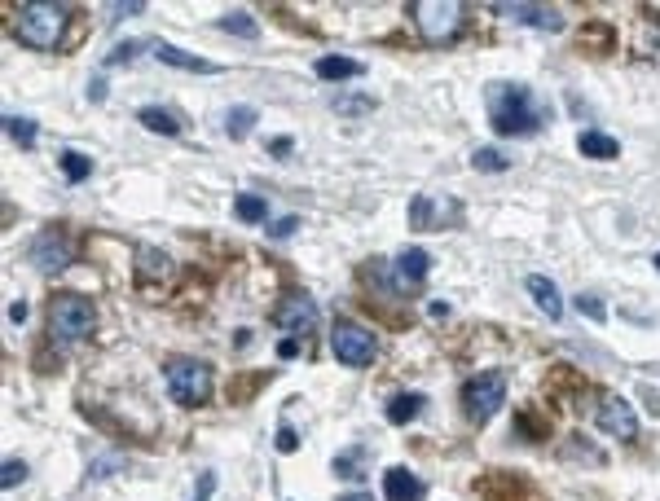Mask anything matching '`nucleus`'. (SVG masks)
I'll return each mask as SVG.
<instances>
[{
  "mask_svg": "<svg viewBox=\"0 0 660 501\" xmlns=\"http://www.w3.org/2000/svg\"><path fill=\"white\" fill-rule=\"evenodd\" d=\"M484 102H489L493 132H502V137H524V132H537L550 119L528 84H489Z\"/></svg>",
  "mask_w": 660,
  "mask_h": 501,
  "instance_id": "f257e3e1",
  "label": "nucleus"
},
{
  "mask_svg": "<svg viewBox=\"0 0 660 501\" xmlns=\"http://www.w3.org/2000/svg\"><path fill=\"white\" fill-rule=\"evenodd\" d=\"M14 14L18 40L31 49H53L66 31V5H53V0H31V5H18Z\"/></svg>",
  "mask_w": 660,
  "mask_h": 501,
  "instance_id": "f03ea898",
  "label": "nucleus"
},
{
  "mask_svg": "<svg viewBox=\"0 0 660 501\" xmlns=\"http://www.w3.org/2000/svg\"><path fill=\"white\" fill-rule=\"evenodd\" d=\"M410 14L418 22V31H423L427 44H440V40H454L458 27H462V14L467 9L458 5V0H414Z\"/></svg>",
  "mask_w": 660,
  "mask_h": 501,
  "instance_id": "7ed1b4c3",
  "label": "nucleus"
},
{
  "mask_svg": "<svg viewBox=\"0 0 660 501\" xmlns=\"http://www.w3.org/2000/svg\"><path fill=\"white\" fill-rule=\"evenodd\" d=\"M168 392L176 405H207V396H212V370L203 361L176 356V361H168Z\"/></svg>",
  "mask_w": 660,
  "mask_h": 501,
  "instance_id": "20e7f679",
  "label": "nucleus"
},
{
  "mask_svg": "<svg viewBox=\"0 0 660 501\" xmlns=\"http://www.w3.org/2000/svg\"><path fill=\"white\" fill-rule=\"evenodd\" d=\"M93 321H97V313L84 295H58L49 304V330H53V339H62V343L84 339V334L93 330Z\"/></svg>",
  "mask_w": 660,
  "mask_h": 501,
  "instance_id": "39448f33",
  "label": "nucleus"
},
{
  "mask_svg": "<svg viewBox=\"0 0 660 501\" xmlns=\"http://www.w3.org/2000/svg\"><path fill=\"white\" fill-rule=\"evenodd\" d=\"M506 400V378L502 374H476L467 387H462V405H467L471 422H489L502 409Z\"/></svg>",
  "mask_w": 660,
  "mask_h": 501,
  "instance_id": "423d86ee",
  "label": "nucleus"
},
{
  "mask_svg": "<svg viewBox=\"0 0 660 501\" xmlns=\"http://www.w3.org/2000/svg\"><path fill=\"white\" fill-rule=\"evenodd\" d=\"M330 352H335L344 365H352V370H361V365H370V356H374V339H370V330L352 326V321H339V326L330 330Z\"/></svg>",
  "mask_w": 660,
  "mask_h": 501,
  "instance_id": "0eeeda50",
  "label": "nucleus"
},
{
  "mask_svg": "<svg viewBox=\"0 0 660 501\" xmlns=\"http://www.w3.org/2000/svg\"><path fill=\"white\" fill-rule=\"evenodd\" d=\"M273 321H278V330H286V339H295V334H313L317 330V304L308 295H286L278 304V313H273Z\"/></svg>",
  "mask_w": 660,
  "mask_h": 501,
  "instance_id": "6e6552de",
  "label": "nucleus"
},
{
  "mask_svg": "<svg viewBox=\"0 0 660 501\" xmlns=\"http://www.w3.org/2000/svg\"><path fill=\"white\" fill-rule=\"evenodd\" d=\"M31 260H36L40 273H58L71 264V242H66L62 229H44L36 242H31Z\"/></svg>",
  "mask_w": 660,
  "mask_h": 501,
  "instance_id": "1a4fd4ad",
  "label": "nucleus"
},
{
  "mask_svg": "<svg viewBox=\"0 0 660 501\" xmlns=\"http://www.w3.org/2000/svg\"><path fill=\"white\" fill-rule=\"evenodd\" d=\"M599 427L608 431V436H616V440H634L638 436V418H634V409L625 405L621 396H603L599 400Z\"/></svg>",
  "mask_w": 660,
  "mask_h": 501,
  "instance_id": "9d476101",
  "label": "nucleus"
},
{
  "mask_svg": "<svg viewBox=\"0 0 660 501\" xmlns=\"http://www.w3.org/2000/svg\"><path fill=\"white\" fill-rule=\"evenodd\" d=\"M502 18L511 22H524V27H537V31H559L564 27V14L559 9H546V5H493Z\"/></svg>",
  "mask_w": 660,
  "mask_h": 501,
  "instance_id": "9b49d317",
  "label": "nucleus"
},
{
  "mask_svg": "<svg viewBox=\"0 0 660 501\" xmlns=\"http://www.w3.org/2000/svg\"><path fill=\"white\" fill-rule=\"evenodd\" d=\"M383 493H388V501H423L427 488H423V480H418L414 471H405V466H392V471L383 475Z\"/></svg>",
  "mask_w": 660,
  "mask_h": 501,
  "instance_id": "f8f14e48",
  "label": "nucleus"
},
{
  "mask_svg": "<svg viewBox=\"0 0 660 501\" xmlns=\"http://www.w3.org/2000/svg\"><path fill=\"white\" fill-rule=\"evenodd\" d=\"M528 295H533V304L542 308V313H546L550 321L564 317V299H559V286L550 282V277H542V273L528 277Z\"/></svg>",
  "mask_w": 660,
  "mask_h": 501,
  "instance_id": "ddd939ff",
  "label": "nucleus"
},
{
  "mask_svg": "<svg viewBox=\"0 0 660 501\" xmlns=\"http://www.w3.org/2000/svg\"><path fill=\"white\" fill-rule=\"evenodd\" d=\"M427 269H432V260H427L423 247H405L396 255V277H401V286H423Z\"/></svg>",
  "mask_w": 660,
  "mask_h": 501,
  "instance_id": "4468645a",
  "label": "nucleus"
},
{
  "mask_svg": "<svg viewBox=\"0 0 660 501\" xmlns=\"http://www.w3.org/2000/svg\"><path fill=\"white\" fill-rule=\"evenodd\" d=\"M154 58L168 62V66H181V71H198V75H216L220 71L216 62L194 58V53H181V49H172V44H154Z\"/></svg>",
  "mask_w": 660,
  "mask_h": 501,
  "instance_id": "2eb2a0df",
  "label": "nucleus"
},
{
  "mask_svg": "<svg viewBox=\"0 0 660 501\" xmlns=\"http://www.w3.org/2000/svg\"><path fill=\"white\" fill-rule=\"evenodd\" d=\"M440 211H458V207H454V203L436 207L427 194H418L414 203H410V225H414V229H440Z\"/></svg>",
  "mask_w": 660,
  "mask_h": 501,
  "instance_id": "dca6fc26",
  "label": "nucleus"
},
{
  "mask_svg": "<svg viewBox=\"0 0 660 501\" xmlns=\"http://www.w3.org/2000/svg\"><path fill=\"white\" fill-rule=\"evenodd\" d=\"M137 273H141V282H154V277L163 282V277L172 273V260L154 247H137Z\"/></svg>",
  "mask_w": 660,
  "mask_h": 501,
  "instance_id": "f3484780",
  "label": "nucleus"
},
{
  "mask_svg": "<svg viewBox=\"0 0 660 501\" xmlns=\"http://www.w3.org/2000/svg\"><path fill=\"white\" fill-rule=\"evenodd\" d=\"M366 71V66H361L357 58H335V53H330V58H317V75H322V80H357V75Z\"/></svg>",
  "mask_w": 660,
  "mask_h": 501,
  "instance_id": "a211bd4d",
  "label": "nucleus"
},
{
  "mask_svg": "<svg viewBox=\"0 0 660 501\" xmlns=\"http://www.w3.org/2000/svg\"><path fill=\"white\" fill-rule=\"evenodd\" d=\"M418 414H423V396L418 392H401L388 400V422L392 427H405V422H414Z\"/></svg>",
  "mask_w": 660,
  "mask_h": 501,
  "instance_id": "6ab92c4d",
  "label": "nucleus"
},
{
  "mask_svg": "<svg viewBox=\"0 0 660 501\" xmlns=\"http://www.w3.org/2000/svg\"><path fill=\"white\" fill-rule=\"evenodd\" d=\"M577 150L590 154V159H616V154H621V146H616L608 132H581V137H577Z\"/></svg>",
  "mask_w": 660,
  "mask_h": 501,
  "instance_id": "aec40b11",
  "label": "nucleus"
},
{
  "mask_svg": "<svg viewBox=\"0 0 660 501\" xmlns=\"http://www.w3.org/2000/svg\"><path fill=\"white\" fill-rule=\"evenodd\" d=\"M137 119H141V124H146L150 132H163V137H176V132H181V124H176L172 110H159V106H146Z\"/></svg>",
  "mask_w": 660,
  "mask_h": 501,
  "instance_id": "412c9836",
  "label": "nucleus"
},
{
  "mask_svg": "<svg viewBox=\"0 0 660 501\" xmlns=\"http://www.w3.org/2000/svg\"><path fill=\"white\" fill-rule=\"evenodd\" d=\"M234 216L247 220V225H256V220L269 216V203H264L260 194H238V198H234Z\"/></svg>",
  "mask_w": 660,
  "mask_h": 501,
  "instance_id": "4be33fe9",
  "label": "nucleus"
},
{
  "mask_svg": "<svg viewBox=\"0 0 660 501\" xmlns=\"http://www.w3.org/2000/svg\"><path fill=\"white\" fill-rule=\"evenodd\" d=\"M225 128H229V137H234V141H242L251 128H256V110H251V106H234L225 115Z\"/></svg>",
  "mask_w": 660,
  "mask_h": 501,
  "instance_id": "5701e85b",
  "label": "nucleus"
},
{
  "mask_svg": "<svg viewBox=\"0 0 660 501\" xmlns=\"http://www.w3.org/2000/svg\"><path fill=\"white\" fill-rule=\"evenodd\" d=\"M62 172H66V181H84V176L93 172V159H88V154L66 150V154H62Z\"/></svg>",
  "mask_w": 660,
  "mask_h": 501,
  "instance_id": "b1692460",
  "label": "nucleus"
},
{
  "mask_svg": "<svg viewBox=\"0 0 660 501\" xmlns=\"http://www.w3.org/2000/svg\"><path fill=\"white\" fill-rule=\"evenodd\" d=\"M471 163H476V167H480V172H506V167H511V159H506V154H498V150H489V146H484V150H476V154H471Z\"/></svg>",
  "mask_w": 660,
  "mask_h": 501,
  "instance_id": "393cba45",
  "label": "nucleus"
},
{
  "mask_svg": "<svg viewBox=\"0 0 660 501\" xmlns=\"http://www.w3.org/2000/svg\"><path fill=\"white\" fill-rule=\"evenodd\" d=\"M9 137L18 141V146H31V141H36V124H31V119H18V115H9Z\"/></svg>",
  "mask_w": 660,
  "mask_h": 501,
  "instance_id": "a878e982",
  "label": "nucleus"
},
{
  "mask_svg": "<svg viewBox=\"0 0 660 501\" xmlns=\"http://www.w3.org/2000/svg\"><path fill=\"white\" fill-rule=\"evenodd\" d=\"M220 31H234V36H256V22L247 14H234V18H220Z\"/></svg>",
  "mask_w": 660,
  "mask_h": 501,
  "instance_id": "bb28decb",
  "label": "nucleus"
},
{
  "mask_svg": "<svg viewBox=\"0 0 660 501\" xmlns=\"http://www.w3.org/2000/svg\"><path fill=\"white\" fill-rule=\"evenodd\" d=\"M22 480H27V466L9 458V462H5V475H0V484H5V488H14V484H22Z\"/></svg>",
  "mask_w": 660,
  "mask_h": 501,
  "instance_id": "cd10ccee",
  "label": "nucleus"
},
{
  "mask_svg": "<svg viewBox=\"0 0 660 501\" xmlns=\"http://www.w3.org/2000/svg\"><path fill=\"white\" fill-rule=\"evenodd\" d=\"M577 308H581V313H586L590 321H603V317H608V308H603L599 299H577Z\"/></svg>",
  "mask_w": 660,
  "mask_h": 501,
  "instance_id": "c85d7f7f",
  "label": "nucleus"
},
{
  "mask_svg": "<svg viewBox=\"0 0 660 501\" xmlns=\"http://www.w3.org/2000/svg\"><path fill=\"white\" fill-rule=\"evenodd\" d=\"M295 225H300V216H282L278 225H269V233H273V238H291Z\"/></svg>",
  "mask_w": 660,
  "mask_h": 501,
  "instance_id": "c756f323",
  "label": "nucleus"
},
{
  "mask_svg": "<svg viewBox=\"0 0 660 501\" xmlns=\"http://www.w3.org/2000/svg\"><path fill=\"white\" fill-rule=\"evenodd\" d=\"M137 49H146V44H119V49L110 53V62H132L137 58Z\"/></svg>",
  "mask_w": 660,
  "mask_h": 501,
  "instance_id": "7c9ffc66",
  "label": "nucleus"
},
{
  "mask_svg": "<svg viewBox=\"0 0 660 501\" xmlns=\"http://www.w3.org/2000/svg\"><path fill=\"white\" fill-rule=\"evenodd\" d=\"M278 449H282V453H291V449H295V431H291V427H282V431H278Z\"/></svg>",
  "mask_w": 660,
  "mask_h": 501,
  "instance_id": "2f4dec72",
  "label": "nucleus"
},
{
  "mask_svg": "<svg viewBox=\"0 0 660 501\" xmlns=\"http://www.w3.org/2000/svg\"><path fill=\"white\" fill-rule=\"evenodd\" d=\"M141 9H146V5H141V0H137V5H115V9H110V14H115V18H132V14H141Z\"/></svg>",
  "mask_w": 660,
  "mask_h": 501,
  "instance_id": "473e14b6",
  "label": "nucleus"
},
{
  "mask_svg": "<svg viewBox=\"0 0 660 501\" xmlns=\"http://www.w3.org/2000/svg\"><path fill=\"white\" fill-rule=\"evenodd\" d=\"M295 352H300V343H295V339H282V343H278V356H282V361H291Z\"/></svg>",
  "mask_w": 660,
  "mask_h": 501,
  "instance_id": "72a5a7b5",
  "label": "nucleus"
},
{
  "mask_svg": "<svg viewBox=\"0 0 660 501\" xmlns=\"http://www.w3.org/2000/svg\"><path fill=\"white\" fill-rule=\"evenodd\" d=\"M9 321H14V326H18V321H27V304H22V299H18V304H9Z\"/></svg>",
  "mask_w": 660,
  "mask_h": 501,
  "instance_id": "f704fd0d",
  "label": "nucleus"
},
{
  "mask_svg": "<svg viewBox=\"0 0 660 501\" xmlns=\"http://www.w3.org/2000/svg\"><path fill=\"white\" fill-rule=\"evenodd\" d=\"M286 150H291V141H286V137L273 141V154H278V159H286Z\"/></svg>",
  "mask_w": 660,
  "mask_h": 501,
  "instance_id": "c9c22d12",
  "label": "nucleus"
},
{
  "mask_svg": "<svg viewBox=\"0 0 660 501\" xmlns=\"http://www.w3.org/2000/svg\"><path fill=\"white\" fill-rule=\"evenodd\" d=\"M212 484H216V480H212V475H203V493H198V501H203L207 493H212Z\"/></svg>",
  "mask_w": 660,
  "mask_h": 501,
  "instance_id": "e433bc0d",
  "label": "nucleus"
},
{
  "mask_svg": "<svg viewBox=\"0 0 660 501\" xmlns=\"http://www.w3.org/2000/svg\"><path fill=\"white\" fill-rule=\"evenodd\" d=\"M339 501H370V493H348V497H339Z\"/></svg>",
  "mask_w": 660,
  "mask_h": 501,
  "instance_id": "4c0bfd02",
  "label": "nucleus"
},
{
  "mask_svg": "<svg viewBox=\"0 0 660 501\" xmlns=\"http://www.w3.org/2000/svg\"><path fill=\"white\" fill-rule=\"evenodd\" d=\"M652 260H656V269H660V251H656V255H652Z\"/></svg>",
  "mask_w": 660,
  "mask_h": 501,
  "instance_id": "58836bf2",
  "label": "nucleus"
}]
</instances>
